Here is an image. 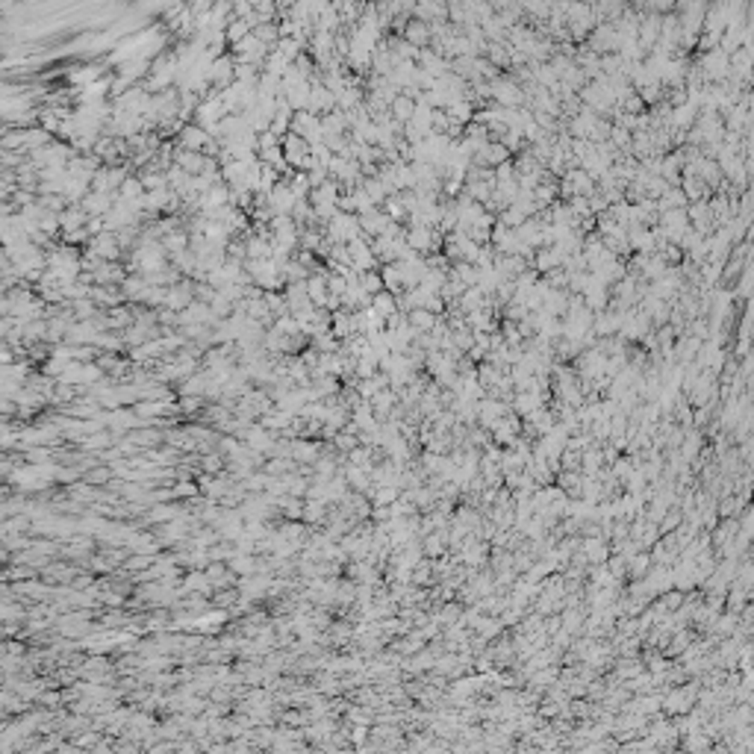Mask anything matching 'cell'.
<instances>
[{
  "label": "cell",
  "mask_w": 754,
  "mask_h": 754,
  "mask_svg": "<svg viewBox=\"0 0 754 754\" xmlns=\"http://www.w3.org/2000/svg\"><path fill=\"white\" fill-rule=\"evenodd\" d=\"M360 286H363V292L365 295H377V292H383V280H380V272H365V274H360Z\"/></svg>",
  "instance_id": "cell-5"
},
{
  "label": "cell",
  "mask_w": 754,
  "mask_h": 754,
  "mask_svg": "<svg viewBox=\"0 0 754 754\" xmlns=\"http://www.w3.org/2000/svg\"><path fill=\"white\" fill-rule=\"evenodd\" d=\"M401 39H404L410 47H415V50H425V47H430V24L418 21V18H410L404 24V30H401Z\"/></svg>",
  "instance_id": "cell-1"
},
{
  "label": "cell",
  "mask_w": 754,
  "mask_h": 754,
  "mask_svg": "<svg viewBox=\"0 0 754 754\" xmlns=\"http://www.w3.org/2000/svg\"><path fill=\"white\" fill-rule=\"evenodd\" d=\"M368 310H372V312H375V315L380 318V322H387L389 315H395V312H398L395 295H389L387 289H383V292H377V295L372 298V307H368Z\"/></svg>",
  "instance_id": "cell-4"
},
{
  "label": "cell",
  "mask_w": 754,
  "mask_h": 754,
  "mask_svg": "<svg viewBox=\"0 0 754 754\" xmlns=\"http://www.w3.org/2000/svg\"><path fill=\"white\" fill-rule=\"evenodd\" d=\"M413 112H415V100L413 97H407V95H398L392 104H389V118L395 121V124H410V118H413Z\"/></svg>",
  "instance_id": "cell-3"
},
{
  "label": "cell",
  "mask_w": 754,
  "mask_h": 754,
  "mask_svg": "<svg viewBox=\"0 0 754 754\" xmlns=\"http://www.w3.org/2000/svg\"><path fill=\"white\" fill-rule=\"evenodd\" d=\"M560 180L568 183V189H572L575 197H590V195H595V180H592L590 174H586L583 169H568Z\"/></svg>",
  "instance_id": "cell-2"
}]
</instances>
